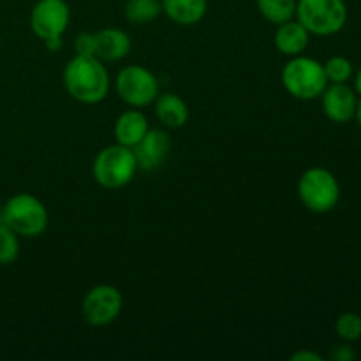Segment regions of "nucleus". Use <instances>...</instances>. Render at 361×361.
<instances>
[{
	"label": "nucleus",
	"instance_id": "19",
	"mask_svg": "<svg viewBox=\"0 0 361 361\" xmlns=\"http://www.w3.org/2000/svg\"><path fill=\"white\" fill-rule=\"evenodd\" d=\"M20 256V240L11 228L0 222V267L13 264Z\"/></svg>",
	"mask_w": 361,
	"mask_h": 361
},
{
	"label": "nucleus",
	"instance_id": "24",
	"mask_svg": "<svg viewBox=\"0 0 361 361\" xmlns=\"http://www.w3.org/2000/svg\"><path fill=\"white\" fill-rule=\"evenodd\" d=\"M293 361H323V356L312 351H298L291 356Z\"/></svg>",
	"mask_w": 361,
	"mask_h": 361
},
{
	"label": "nucleus",
	"instance_id": "14",
	"mask_svg": "<svg viewBox=\"0 0 361 361\" xmlns=\"http://www.w3.org/2000/svg\"><path fill=\"white\" fill-rule=\"evenodd\" d=\"M150 126L143 113L137 108H130L120 113L115 122V140L123 147L134 148L141 141V137L148 133Z\"/></svg>",
	"mask_w": 361,
	"mask_h": 361
},
{
	"label": "nucleus",
	"instance_id": "6",
	"mask_svg": "<svg viewBox=\"0 0 361 361\" xmlns=\"http://www.w3.org/2000/svg\"><path fill=\"white\" fill-rule=\"evenodd\" d=\"M298 196L310 212L326 214L337 207L341 200V185L334 173L326 168H310L300 176Z\"/></svg>",
	"mask_w": 361,
	"mask_h": 361
},
{
	"label": "nucleus",
	"instance_id": "27",
	"mask_svg": "<svg viewBox=\"0 0 361 361\" xmlns=\"http://www.w3.org/2000/svg\"><path fill=\"white\" fill-rule=\"evenodd\" d=\"M356 120H358L360 127H361V101H358V106H356V113H355Z\"/></svg>",
	"mask_w": 361,
	"mask_h": 361
},
{
	"label": "nucleus",
	"instance_id": "5",
	"mask_svg": "<svg viewBox=\"0 0 361 361\" xmlns=\"http://www.w3.org/2000/svg\"><path fill=\"white\" fill-rule=\"evenodd\" d=\"M295 18L310 35H334L345 27L348 6L344 0H296Z\"/></svg>",
	"mask_w": 361,
	"mask_h": 361
},
{
	"label": "nucleus",
	"instance_id": "1",
	"mask_svg": "<svg viewBox=\"0 0 361 361\" xmlns=\"http://www.w3.org/2000/svg\"><path fill=\"white\" fill-rule=\"evenodd\" d=\"M63 87L74 101L97 104L109 94L108 69L97 56L74 55L63 69Z\"/></svg>",
	"mask_w": 361,
	"mask_h": 361
},
{
	"label": "nucleus",
	"instance_id": "26",
	"mask_svg": "<svg viewBox=\"0 0 361 361\" xmlns=\"http://www.w3.org/2000/svg\"><path fill=\"white\" fill-rule=\"evenodd\" d=\"M355 88H356V92H358V94L361 95V67H360V71H358V73H356V80H355Z\"/></svg>",
	"mask_w": 361,
	"mask_h": 361
},
{
	"label": "nucleus",
	"instance_id": "18",
	"mask_svg": "<svg viewBox=\"0 0 361 361\" xmlns=\"http://www.w3.org/2000/svg\"><path fill=\"white\" fill-rule=\"evenodd\" d=\"M257 11L274 25L289 21L296 14V0H256Z\"/></svg>",
	"mask_w": 361,
	"mask_h": 361
},
{
	"label": "nucleus",
	"instance_id": "12",
	"mask_svg": "<svg viewBox=\"0 0 361 361\" xmlns=\"http://www.w3.org/2000/svg\"><path fill=\"white\" fill-rule=\"evenodd\" d=\"M130 37L120 28H102L95 34V56L102 62H118L130 53Z\"/></svg>",
	"mask_w": 361,
	"mask_h": 361
},
{
	"label": "nucleus",
	"instance_id": "2",
	"mask_svg": "<svg viewBox=\"0 0 361 361\" xmlns=\"http://www.w3.org/2000/svg\"><path fill=\"white\" fill-rule=\"evenodd\" d=\"M282 85L291 97L298 101H312L321 97L328 87L323 63L305 55L291 56L281 73Z\"/></svg>",
	"mask_w": 361,
	"mask_h": 361
},
{
	"label": "nucleus",
	"instance_id": "8",
	"mask_svg": "<svg viewBox=\"0 0 361 361\" xmlns=\"http://www.w3.org/2000/svg\"><path fill=\"white\" fill-rule=\"evenodd\" d=\"M123 309V296L115 286L99 284L81 302V316L90 326H108Z\"/></svg>",
	"mask_w": 361,
	"mask_h": 361
},
{
	"label": "nucleus",
	"instance_id": "10",
	"mask_svg": "<svg viewBox=\"0 0 361 361\" xmlns=\"http://www.w3.org/2000/svg\"><path fill=\"white\" fill-rule=\"evenodd\" d=\"M169 150H171V140L168 133L162 129H148L140 143L133 148L137 169H145V171L157 169L159 166L164 164Z\"/></svg>",
	"mask_w": 361,
	"mask_h": 361
},
{
	"label": "nucleus",
	"instance_id": "17",
	"mask_svg": "<svg viewBox=\"0 0 361 361\" xmlns=\"http://www.w3.org/2000/svg\"><path fill=\"white\" fill-rule=\"evenodd\" d=\"M162 13L161 0H127L123 7L127 21L133 25H147L157 20Z\"/></svg>",
	"mask_w": 361,
	"mask_h": 361
},
{
	"label": "nucleus",
	"instance_id": "11",
	"mask_svg": "<svg viewBox=\"0 0 361 361\" xmlns=\"http://www.w3.org/2000/svg\"><path fill=\"white\" fill-rule=\"evenodd\" d=\"M321 106L331 122L345 123L355 116L358 101L355 90L345 83H331L321 94Z\"/></svg>",
	"mask_w": 361,
	"mask_h": 361
},
{
	"label": "nucleus",
	"instance_id": "3",
	"mask_svg": "<svg viewBox=\"0 0 361 361\" xmlns=\"http://www.w3.org/2000/svg\"><path fill=\"white\" fill-rule=\"evenodd\" d=\"M2 222L18 236L35 238L48 229V210L34 194L18 192L2 207Z\"/></svg>",
	"mask_w": 361,
	"mask_h": 361
},
{
	"label": "nucleus",
	"instance_id": "7",
	"mask_svg": "<svg viewBox=\"0 0 361 361\" xmlns=\"http://www.w3.org/2000/svg\"><path fill=\"white\" fill-rule=\"evenodd\" d=\"M118 97L130 108H145L154 104L159 90V81L150 69L143 66H127L118 71L115 80Z\"/></svg>",
	"mask_w": 361,
	"mask_h": 361
},
{
	"label": "nucleus",
	"instance_id": "20",
	"mask_svg": "<svg viewBox=\"0 0 361 361\" xmlns=\"http://www.w3.org/2000/svg\"><path fill=\"white\" fill-rule=\"evenodd\" d=\"M328 83H348L353 76V63L345 56H331L323 63Z\"/></svg>",
	"mask_w": 361,
	"mask_h": 361
},
{
	"label": "nucleus",
	"instance_id": "13",
	"mask_svg": "<svg viewBox=\"0 0 361 361\" xmlns=\"http://www.w3.org/2000/svg\"><path fill=\"white\" fill-rule=\"evenodd\" d=\"M275 48L286 56H296L303 55L310 42V32L300 23L298 20H289L284 23L277 25V32H275Z\"/></svg>",
	"mask_w": 361,
	"mask_h": 361
},
{
	"label": "nucleus",
	"instance_id": "28",
	"mask_svg": "<svg viewBox=\"0 0 361 361\" xmlns=\"http://www.w3.org/2000/svg\"><path fill=\"white\" fill-rule=\"evenodd\" d=\"M0 222H2V204H0Z\"/></svg>",
	"mask_w": 361,
	"mask_h": 361
},
{
	"label": "nucleus",
	"instance_id": "16",
	"mask_svg": "<svg viewBox=\"0 0 361 361\" xmlns=\"http://www.w3.org/2000/svg\"><path fill=\"white\" fill-rule=\"evenodd\" d=\"M162 13L175 23L190 27L207 16L208 0H161Z\"/></svg>",
	"mask_w": 361,
	"mask_h": 361
},
{
	"label": "nucleus",
	"instance_id": "22",
	"mask_svg": "<svg viewBox=\"0 0 361 361\" xmlns=\"http://www.w3.org/2000/svg\"><path fill=\"white\" fill-rule=\"evenodd\" d=\"M74 51L76 55H92L95 56V34L83 32L74 39Z\"/></svg>",
	"mask_w": 361,
	"mask_h": 361
},
{
	"label": "nucleus",
	"instance_id": "21",
	"mask_svg": "<svg viewBox=\"0 0 361 361\" xmlns=\"http://www.w3.org/2000/svg\"><path fill=\"white\" fill-rule=\"evenodd\" d=\"M335 331L345 342H355L361 338V316L355 312L341 314L335 323Z\"/></svg>",
	"mask_w": 361,
	"mask_h": 361
},
{
	"label": "nucleus",
	"instance_id": "9",
	"mask_svg": "<svg viewBox=\"0 0 361 361\" xmlns=\"http://www.w3.org/2000/svg\"><path fill=\"white\" fill-rule=\"evenodd\" d=\"M71 21V9L66 0H37L30 13V28L41 41L62 37Z\"/></svg>",
	"mask_w": 361,
	"mask_h": 361
},
{
	"label": "nucleus",
	"instance_id": "23",
	"mask_svg": "<svg viewBox=\"0 0 361 361\" xmlns=\"http://www.w3.org/2000/svg\"><path fill=\"white\" fill-rule=\"evenodd\" d=\"M331 360L335 361H353L356 358V353L353 351L351 345L344 344V345H335L334 351L330 355Z\"/></svg>",
	"mask_w": 361,
	"mask_h": 361
},
{
	"label": "nucleus",
	"instance_id": "4",
	"mask_svg": "<svg viewBox=\"0 0 361 361\" xmlns=\"http://www.w3.org/2000/svg\"><path fill=\"white\" fill-rule=\"evenodd\" d=\"M137 171V162L133 148L115 143L104 147L94 159L92 175L104 189H122L133 182Z\"/></svg>",
	"mask_w": 361,
	"mask_h": 361
},
{
	"label": "nucleus",
	"instance_id": "25",
	"mask_svg": "<svg viewBox=\"0 0 361 361\" xmlns=\"http://www.w3.org/2000/svg\"><path fill=\"white\" fill-rule=\"evenodd\" d=\"M46 48L49 49V51H60V48L63 46V39L62 37H53V39H48V41H44Z\"/></svg>",
	"mask_w": 361,
	"mask_h": 361
},
{
	"label": "nucleus",
	"instance_id": "15",
	"mask_svg": "<svg viewBox=\"0 0 361 361\" xmlns=\"http://www.w3.org/2000/svg\"><path fill=\"white\" fill-rule=\"evenodd\" d=\"M155 116L159 122L168 129H180L189 120V106L180 95L171 94H159L154 101Z\"/></svg>",
	"mask_w": 361,
	"mask_h": 361
}]
</instances>
